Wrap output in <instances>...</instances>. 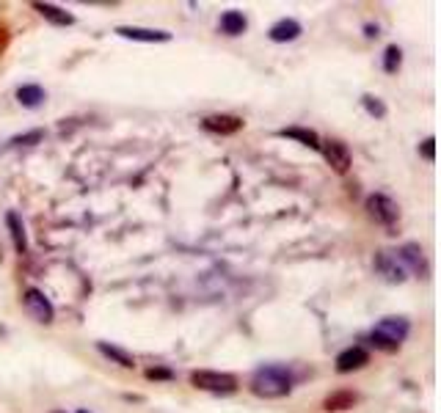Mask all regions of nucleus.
<instances>
[{
    "label": "nucleus",
    "instance_id": "nucleus-1",
    "mask_svg": "<svg viewBox=\"0 0 441 413\" xmlns=\"http://www.w3.org/2000/svg\"><path fill=\"white\" fill-rule=\"evenodd\" d=\"M251 392L265 399H279L293 392V377L287 375L284 367H262L254 372L251 377Z\"/></svg>",
    "mask_w": 441,
    "mask_h": 413
},
{
    "label": "nucleus",
    "instance_id": "nucleus-2",
    "mask_svg": "<svg viewBox=\"0 0 441 413\" xmlns=\"http://www.w3.org/2000/svg\"><path fill=\"white\" fill-rule=\"evenodd\" d=\"M408 330H411V325H408L405 317H383L378 325L373 328V333H370V342H373L378 350L392 352L405 342Z\"/></svg>",
    "mask_w": 441,
    "mask_h": 413
},
{
    "label": "nucleus",
    "instance_id": "nucleus-3",
    "mask_svg": "<svg viewBox=\"0 0 441 413\" xmlns=\"http://www.w3.org/2000/svg\"><path fill=\"white\" fill-rule=\"evenodd\" d=\"M190 383L202 392L212 394H232L237 392V377L229 372H210V370H196L190 372Z\"/></svg>",
    "mask_w": 441,
    "mask_h": 413
},
{
    "label": "nucleus",
    "instance_id": "nucleus-4",
    "mask_svg": "<svg viewBox=\"0 0 441 413\" xmlns=\"http://www.w3.org/2000/svg\"><path fill=\"white\" fill-rule=\"evenodd\" d=\"M395 256H398V262L403 265L405 273H414V276H420V278L427 276V259H425V251H422L420 243H405V246H400L398 251H395Z\"/></svg>",
    "mask_w": 441,
    "mask_h": 413
},
{
    "label": "nucleus",
    "instance_id": "nucleus-5",
    "mask_svg": "<svg viewBox=\"0 0 441 413\" xmlns=\"http://www.w3.org/2000/svg\"><path fill=\"white\" fill-rule=\"evenodd\" d=\"M22 303H25V309L28 314L36 320V323H44V325H50L53 323V317H56V311H53V303L44 298L39 289H25V295H22Z\"/></svg>",
    "mask_w": 441,
    "mask_h": 413
},
{
    "label": "nucleus",
    "instance_id": "nucleus-6",
    "mask_svg": "<svg viewBox=\"0 0 441 413\" xmlns=\"http://www.w3.org/2000/svg\"><path fill=\"white\" fill-rule=\"evenodd\" d=\"M367 212H370L378 224H383V226H392V224L400 218L398 204H395L389 196H383V193H373V196H367Z\"/></svg>",
    "mask_w": 441,
    "mask_h": 413
},
{
    "label": "nucleus",
    "instance_id": "nucleus-7",
    "mask_svg": "<svg viewBox=\"0 0 441 413\" xmlns=\"http://www.w3.org/2000/svg\"><path fill=\"white\" fill-rule=\"evenodd\" d=\"M375 270H378L389 284H403V281H405V276H408L392 251H378V253H375Z\"/></svg>",
    "mask_w": 441,
    "mask_h": 413
},
{
    "label": "nucleus",
    "instance_id": "nucleus-8",
    "mask_svg": "<svg viewBox=\"0 0 441 413\" xmlns=\"http://www.w3.org/2000/svg\"><path fill=\"white\" fill-rule=\"evenodd\" d=\"M320 149H323L326 160H328V165L334 168L336 174H345L351 168V152H348V146L342 141H326V144H320Z\"/></svg>",
    "mask_w": 441,
    "mask_h": 413
},
{
    "label": "nucleus",
    "instance_id": "nucleus-9",
    "mask_svg": "<svg viewBox=\"0 0 441 413\" xmlns=\"http://www.w3.org/2000/svg\"><path fill=\"white\" fill-rule=\"evenodd\" d=\"M370 364V352L364 350V347H348L345 352H339L336 355V372H356V370H364Z\"/></svg>",
    "mask_w": 441,
    "mask_h": 413
},
{
    "label": "nucleus",
    "instance_id": "nucleus-10",
    "mask_svg": "<svg viewBox=\"0 0 441 413\" xmlns=\"http://www.w3.org/2000/svg\"><path fill=\"white\" fill-rule=\"evenodd\" d=\"M202 127L210 130V132H218V135H234V132L243 130V119L240 116H229V113H218V116H207L202 122Z\"/></svg>",
    "mask_w": 441,
    "mask_h": 413
},
{
    "label": "nucleus",
    "instance_id": "nucleus-11",
    "mask_svg": "<svg viewBox=\"0 0 441 413\" xmlns=\"http://www.w3.org/2000/svg\"><path fill=\"white\" fill-rule=\"evenodd\" d=\"M116 33L122 39H133V41H171V33L166 31H152V28H135V25H119Z\"/></svg>",
    "mask_w": 441,
    "mask_h": 413
},
{
    "label": "nucleus",
    "instance_id": "nucleus-12",
    "mask_svg": "<svg viewBox=\"0 0 441 413\" xmlns=\"http://www.w3.org/2000/svg\"><path fill=\"white\" fill-rule=\"evenodd\" d=\"M268 36H271V41H276V44H281V41H295L301 36V22L279 20L274 28L268 31Z\"/></svg>",
    "mask_w": 441,
    "mask_h": 413
},
{
    "label": "nucleus",
    "instance_id": "nucleus-13",
    "mask_svg": "<svg viewBox=\"0 0 441 413\" xmlns=\"http://www.w3.org/2000/svg\"><path fill=\"white\" fill-rule=\"evenodd\" d=\"M356 394L353 392H334L328 394L326 399H323V408L328 413H339V411H348V408H353L356 405Z\"/></svg>",
    "mask_w": 441,
    "mask_h": 413
},
{
    "label": "nucleus",
    "instance_id": "nucleus-14",
    "mask_svg": "<svg viewBox=\"0 0 441 413\" xmlns=\"http://www.w3.org/2000/svg\"><path fill=\"white\" fill-rule=\"evenodd\" d=\"M33 9H36L47 22H53V25H72V22H75V17H72L69 11H63V9L53 6V3H33Z\"/></svg>",
    "mask_w": 441,
    "mask_h": 413
},
{
    "label": "nucleus",
    "instance_id": "nucleus-15",
    "mask_svg": "<svg viewBox=\"0 0 441 413\" xmlns=\"http://www.w3.org/2000/svg\"><path fill=\"white\" fill-rule=\"evenodd\" d=\"M246 25H249V22L243 17V11H234V9H232V11H224V14H221V31H224L227 36H240V33L246 31Z\"/></svg>",
    "mask_w": 441,
    "mask_h": 413
},
{
    "label": "nucleus",
    "instance_id": "nucleus-16",
    "mask_svg": "<svg viewBox=\"0 0 441 413\" xmlns=\"http://www.w3.org/2000/svg\"><path fill=\"white\" fill-rule=\"evenodd\" d=\"M279 135H284V138H295V141H301V144L309 146V149H320V138H317L315 130H303V127H284V130H279Z\"/></svg>",
    "mask_w": 441,
    "mask_h": 413
},
{
    "label": "nucleus",
    "instance_id": "nucleus-17",
    "mask_svg": "<svg viewBox=\"0 0 441 413\" xmlns=\"http://www.w3.org/2000/svg\"><path fill=\"white\" fill-rule=\"evenodd\" d=\"M97 350L103 352V355H108L110 361H116L119 367H125V370L135 367V358H133V355H130L127 350H122V347H116V345H108V342H97Z\"/></svg>",
    "mask_w": 441,
    "mask_h": 413
},
{
    "label": "nucleus",
    "instance_id": "nucleus-18",
    "mask_svg": "<svg viewBox=\"0 0 441 413\" xmlns=\"http://www.w3.org/2000/svg\"><path fill=\"white\" fill-rule=\"evenodd\" d=\"M44 88L42 85H20L17 88V100H20L22 108H39L44 103Z\"/></svg>",
    "mask_w": 441,
    "mask_h": 413
},
{
    "label": "nucleus",
    "instance_id": "nucleus-19",
    "mask_svg": "<svg viewBox=\"0 0 441 413\" xmlns=\"http://www.w3.org/2000/svg\"><path fill=\"white\" fill-rule=\"evenodd\" d=\"M6 221H9V229H11V240H14V248L25 253V248H28V240H25V229H22V221L17 212H9L6 215Z\"/></svg>",
    "mask_w": 441,
    "mask_h": 413
},
{
    "label": "nucleus",
    "instance_id": "nucleus-20",
    "mask_svg": "<svg viewBox=\"0 0 441 413\" xmlns=\"http://www.w3.org/2000/svg\"><path fill=\"white\" fill-rule=\"evenodd\" d=\"M400 63H403V50H400L398 44H389L386 53H383V69H386L389 75H395L400 69Z\"/></svg>",
    "mask_w": 441,
    "mask_h": 413
},
{
    "label": "nucleus",
    "instance_id": "nucleus-21",
    "mask_svg": "<svg viewBox=\"0 0 441 413\" xmlns=\"http://www.w3.org/2000/svg\"><path fill=\"white\" fill-rule=\"evenodd\" d=\"M361 105H364L367 113L375 116V119H383V116H386V105L380 103L378 97H373V94H364V97H361Z\"/></svg>",
    "mask_w": 441,
    "mask_h": 413
},
{
    "label": "nucleus",
    "instance_id": "nucleus-22",
    "mask_svg": "<svg viewBox=\"0 0 441 413\" xmlns=\"http://www.w3.org/2000/svg\"><path fill=\"white\" fill-rule=\"evenodd\" d=\"M42 138H44L42 130H33V132H25V135H17V138H11V144H14V146H33V144H39Z\"/></svg>",
    "mask_w": 441,
    "mask_h": 413
},
{
    "label": "nucleus",
    "instance_id": "nucleus-23",
    "mask_svg": "<svg viewBox=\"0 0 441 413\" xmlns=\"http://www.w3.org/2000/svg\"><path fill=\"white\" fill-rule=\"evenodd\" d=\"M147 377L149 380H171V377H174V372L160 370V367H152V370H147Z\"/></svg>",
    "mask_w": 441,
    "mask_h": 413
},
{
    "label": "nucleus",
    "instance_id": "nucleus-24",
    "mask_svg": "<svg viewBox=\"0 0 441 413\" xmlns=\"http://www.w3.org/2000/svg\"><path fill=\"white\" fill-rule=\"evenodd\" d=\"M422 155H425V160H433L436 157V138L422 141Z\"/></svg>",
    "mask_w": 441,
    "mask_h": 413
},
{
    "label": "nucleus",
    "instance_id": "nucleus-25",
    "mask_svg": "<svg viewBox=\"0 0 441 413\" xmlns=\"http://www.w3.org/2000/svg\"><path fill=\"white\" fill-rule=\"evenodd\" d=\"M78 413H88V411H78Z\"/></svg>",
    "mask_w": 441,
    "mask_h": 413
}]
</instances>
